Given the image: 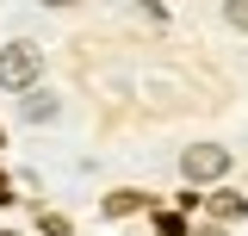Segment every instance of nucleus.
Here are the masks:
<instances>
[{
	"label": "nucleus",
	"mask_w": 248,
	"mask_h": 236,
	"mask_svg": "<svg viewBox=\"0 0 248 236\" xmlns=\"http://www.w3.org/2000/svg\"><path fill=\"white\" fill-rule=\"evenodd\" d=\"M37 68H44V56H37L31 44H6V50H0V87L6 93H31L37 87Z\"/></svg>",
	"instance_id": "obj_1"
},
{
	"label": "nucleus",
	"mask_w": 248,
	"mask_h": 236,
	"mask_svg": "<svg viewBox=\"0 0 248 236\" xmlns=\"http://www.w3.org/2000/svg\"><path fill=\"white\" fill-rule=\"evenodd\" d=\"M180 168H186V180H223L230 174V149L223 143H186Z\"/></svg>",
	"instance_id": "obj_2"
},
{
	"label": "nucleus",
	"mask_w": 248,
	"mask_h": 236,
	"mask_svg": "<svg viewBox=\"0 0 248 236\" xmlns=\"http://www.w3.org/2000/svg\"><path fill=\"white\" fill-rule=\"evenodd\" d=\"M19 106H25V118H31V124H50V118L62 112V100H56V93H44V87L19 93Z\"/></svg>",
	"instance_id": "obj_3"
},
{
	"label": "nucleus",
	"mask_w": 248,
	"mask_h": 236,
	"mask_svg": "<svg viewBox=\"0 0 248 236\" xmlns=\"http://www.w3.org/2000/svg\"><path fill=\"white\" fill-rule=\"evenodd\" d=\"M211 218H217V224H242V218H248V199H236V193H211Z\"/></svg>",
	"instance_id": "obj_4"
},
{
	"label": "nucleus",
	"mask_w": 248,
	"mask_h": 236,
	"mask_svg": "<svg viewBox=\"0 0 248 236\" xmlns=\"http://www.w3.org/2000/svg\"><path fill=\"white\" fill-rule=\"evenodd\" d=\"M130 211H143V193H112L106 199V218H130Z\"/></svg>",
	"instance_id": "obj_5"
},
{
	"label": "nucleus",
	"mask_w": 248,
	"mask_h": 236,
	"mask_svg": "<svg viewBox=\"0 0 248 236\" xmlns=\"http://www.w3.org/2000/svg\"><path fill=\"white\" fill-rule=\"evenodd\" d=\"M223 19H230L236 31H248V0H223Z\"/></svg>",
	"instance_id": "obj_6"
},
{
	"label": "nucleus",
	"mask_w": 248,
	"mask_h": 236,
	"mask_svg": "<svg viewBox=\"0 0 248 236\" xmlns=\"http://www.w3.org/2000/svg\"><path fill=\"white\" fill-rule=\"evenodd\" d=\"M44 236H75V230H68V218H56V211H44Z\"/></svg>",
	"instance_id": "obj_7"
},
{
	"label": "nucleus",
	"mask_w": 248,
	"mask_h": 236,
	"mask_svg": "<svg viewBox=\"0 0 248 236\" xmlns=\"http://www.w3.org/2000/svg\"><path fill=\"white\" fill-rule=\"evenodd\" d=\"M161 236H186V224L174 218V211H161Z\"/></svg>",
	"instance_id": "obj_8"
},
{
	"label": "nucleus",
	"mask_w": 248,
	"mask_h": 236,
	"mask_svg": "<svg viewBox=\"0 0 248 236\" xmlns=\"http://www.w3.org/2000/svg\"><path fill=\"white\" fill-rule=\"evenodd\" d=\"M6 199H13V193H6V180H0V205H6Z\"/></svg>",
	"instance_id": "obj_9"
},
{
	"label": "nucleus",
	"mask_w": 248,
	"mask_h": 236,
	"mask_svg": "<svg viewBox=\"0 0 248 236\" xmlns=\"http://www.w3.org/2000/svg\"><path fill=\"white\" fill-rule=\"evenodd\" d=\"M44 6H75V0H44Z\"/></svg>",
	"instance_id": "obj_10"
},
{
	"label": "nucleus",
	"mask_w": 248,
	"mask_h": 236,
	"mask_svg": "<svg viewBox=\"0 0 248 236\" xmlns=\"http://www.w3.org/2000/svg\"><path fill=\"white\" fill-rule=\"evenodd\" d=\"M199 236H223V230H199Z\"/></svg>",
	"instance_id": "obj_11"
},
{
	"label": "nucleus",
	"mask_w": 248,
	"mask_h": 236,
	"mask_svg": "<svg viewBox=\"0 0 248 236\" xmlns=\"http://www.w3.org/2000/svg\"><path fill=\"white\" fill-rule=\"evenodd\" d=\"M0 236H19V230H0Z\"/></svg>",
	"instance_id": "obj_12"
}]
</instances>
